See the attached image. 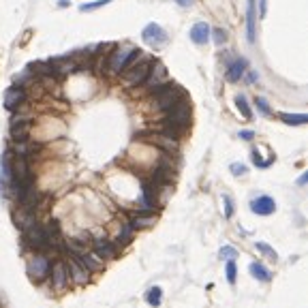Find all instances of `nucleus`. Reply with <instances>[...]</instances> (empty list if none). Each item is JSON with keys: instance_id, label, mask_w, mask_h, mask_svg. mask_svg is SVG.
<instances>
[{"instance_id": "nucleus-19", "label": "nucleus", "mask_w": 308, "mask_h": 308, "mask_svg": "<svg viewBox=\"0 0 308 308\" xmlns=\"http://www.w3.org/2000/svg\"><path fill=\"white\" fill-rule=\"evenodd\" d=\"M11 171H13V178L11 180H26L30 178V163L26 157H15L11 161Z\"/></svg>"}, {"instance_id": "nucleus-45", "label": "nucleus", "mask_w": 308, "mask_h": 308, "mask_svg": "<svg viewBox=\"0 0 308 308\" xmlns=\"http://www.w3.org/2000/svg\"><path fill=\"white\" fill-rule=\"evenodd\" d=\"M306 180H308V174H304L300 180H297V184H300V186H304V184H306Z\"/></svg>"}, {"instance_id": "nucleus-8", "label": "nucleus", "mask_w": 308, "mask_h": 308, "mask_svg": "<svg viewBox=\"0 0 308 308\" xmlns=\"http://www.w3.org/2000/svg\"><path fill=\"white\" fill-rule=\"evenodd\" d=\"M141 39L146 41L148 45H152L154 49H161V47H165L167 45V32H165V28H163L161 24L150 22L146 28L141 30Z\"/></svg>"}, {"instance_id": "nucleus-35", "label": "nucleus", "mask_w": 308, "mask_h": 308, "mask_svg": "<svg viewBox=\"0 0 308 308\" xmlns=\"http://www.w3.org/2000/svg\"><path fill=\"white\" fill-rule=\"evenodd\" d=\"M225 272H227V280L233 285L235 278H238V268H235V261H233V259L227 261V268H225Z\"/></svg>"}, {"instance_id": "nucleus-30", "label": "nucleus", "mask_w": 308, "mask_h": 308, "mask_svg": "<svg viewBox=\"0 0 308 308\" xmlns=\"http://www.w3.org/2000/svg\"><path fill=\"white\" fill-rule=\"evenodd\" d=\"M34 81H37L34 73H30V69H26V71H22V73L15 77V86H20V88H28V86L34 84Z\"/></svg>"}, {"instance_id": "nucleus-41", "label": "nucleus", "mask_w": 308, "mask_h": 308, "mask_svg": "<svg viewBox=\"0 0 308 308\" xmlns=\"http://www.w3.org/2000/svg\"><path fill=\"white\" fill-rule=\"evenodd\" d=\"M266 13H268V0H259V17L261 20L266 17Z\"/></svg>"}, {"instance_id": "nucleus-4", "label": "nucleus", "mask_w": 308, "mask_h": 308, "mask_svg": "<svg viewBox=\"0 0 308 308\" xmlns=\"http://www.w3.org/2000/svg\"><path fill=\"white\" fill-rule=\"evenodd\" d=\"M163 124H169L180 133H184L191 126V101L186 96H182L174 107H169L165 116H163Z\"/></svg>"}, {"instance_id": "nucleus-33", "label": "nucleus", "mask_w": 308, "mask_h": 308, "mask_svg": "<svg viewBox=\"0 0 308 308\" xmlns=\"http://www.w3.org/2000/svg\"><path fill=\"white\" fill-rule=\"evenodd\" d=\"M255 105H257V110H259L261 116H266V118H272V116H274V112H272L270 103L266 101L264 96H255Z\"/></svg>"}, {"instance_id": "nucleus-36", "label": "nucleus", "mask_w": 308, "mask_h": 308, "mask_svg": "<svg viewBox=\"0 0 308 308\" xmlns=\"http://www.w3.org/2000/svg\"><path fill=\"white\" fill-rule=\"evenodd\" d=\"M255 246H257V250H261V252H264V255H268L270 259H274V261L278 259V255H276V250H274V248H270V246H268V244H266V242H257V244H255Z\"/></svg>"}, {"instance_id": "nucleus-42", "label": "nucleus", "mask_w": 308, "mask_h": 308, "mask_svg": "<svg viewBox=\"0 0 308 308\" xmlns=\"http://www.w3.org/2000/svg\"><path fill=\"white\" fill-rule=\"evenodd\" d=\"M240 139L250 141V139H255V133H252V131H240Z\"/></svg>"}, {"instance_id": "nucleus-26", "label": "nucleus", "mask_w": 308, "mask_h": 308, "mask_svg": "<svg viewBox=\"0 0 308 308\" xmlns=\"http://www.w3.org/2000/svg\"><path fill=\"white\" fill-rule=\"evenodd\" d=\"M135 238V229L131 227V223H124L120 227V233H118V240H116V246H126L131 244Z\"/></svg>"}, {"instance_id": "nucleus-1", "label": "nucleus", "mask_w": 308, "mask_h": 308, "mask_svg": "<svg viewBox=\"0 0 308 308\" xmlns=\"http://www.w3.org/2000/svg\"><path fill=\"white\" fill-rule=\"evenodd\" d=\"M141 54L143 52L139 47H135V45H114L103 58V69H105L107 77H118L126 67L133 65Z\"/></svg>"}, {"instance_id": "nucleus-10", "label": "nucleus", "mask_w": 308, "mask_h": 308, "mask_svg": "<svg viewBox=\"0 0 308 308\" xmlns=\"http://www.w3.org/2000/svg\"><path fill=\"white\" fill-rule=\"evenodd\" d=\"M49 259L43 255V252H37L30 261H28V274L34 280H43L45 276H49Z\"/></svg>"}, {"instance_id": "nucleus-7", "label": "nucleus", "mask_w": 308, "mask_h": 308, "mask_svg": "<svg viewBox=\"0 0 308 308\" xmlns=\"http://www.w3.org/2000/svg\"><path fill=\"white\" fill-rule=\"evenodd\" d=\"M137 139L148 141V143H152V146H159V148H163V150L169 152V154H171V152L178 154V150H180L178 139H176V137H169V135L161 133V131H157V133H139Z\"/></svg>"}, {"instance_id": "nucleus-34", "label": "nucleus", "mask_w": 308, "mask_h": 308, "mask_svg": "<svg viewBox=\"0 0 308 308\" xmlns=\"http://www.w3.org/2000/svg\"><path fill=\"white\" fill-rule=\"evenodd\" d=\"M146 302H148L150 306H159V304H161V287H152V289H148Z\"/></svg>"}, {"instance_id": "nucleus-25", "label": "nucleus", "mask_w": 308, "mask_h": 308, "mask_svg": "<svg viewBox=\"0 0 308 308\" xmlns=\"http://www.w3.org/2000/svg\"><path fill=\"white\" fill-rule=\"evenodd\" d=\"M39 148H41L39 143H32V141L26 139V141H15L13 152H15V157H26V159H28L30 154H34V152H37Z\"/></svg>"}, {"instance_id": "nucleus-13", "label": "nucleus", "mask_w": 308, "mask_h": 308, "mask_svg": "<svg viewBox=\"0 0 308 308\" xmlns=\"http://www.w3.org/2000/svg\"><path fill=\"white\" fill-rule=\"evenodd\" d=\"M49 62H52V75L54 77H69L77 71V65L69 56H62V58L49 60Z\"/></svg>"}, {"instance_id": "nucleus-20", "label": "nucleus", "mask_w": 308, "mask_h": 308, "mask_svg": "<svg viewBox=\"0 0 308 308\" xmlns=\"http://www.w3.org/2000/svg\"><path fill=\"white\" fill-rule=\"evenodd\" d=\"M73 259H77V261H79V266H84L88 272H98V270H103V268H105L103 259H98V257L94 255V252H90V250L81 252V255L73 257Z\"/></svg>"}, {"instance_id": "nucleus-39", "label": "nucleus", "mask_w": 308, "mask_h": 308, "mask_svg": "<svg viewBox=\"0 0 308 308\" xmlns=\"http://www.w3.org/2000/svg\"><path fill=\"white\" fill-rule=\"evenodd\" d=\"M221 257H225V259H233V257H238V250H235L233 246H223V248H221Z\"/></svg>"}, {"instance_id": "nucleus-31", "label": "nucleus", "mask_w": 308, "mask_h": 308, "mask_svg": "<svg viewBox=\"0 0 308 308\" xmlns=\"http://www.w3.org/2000/svg\"><path fill=\"white\" fill-rule=\"evenodd\" d=\"M210 39L214 41V45L223 47V45L227 43V30H223V28H210Z\"/></svg>"}, {"instance_id": "nucleus-16", "label": "nucleus", "mask_w": 308, "mask_h": 308, "mask_svg": "<svg viewBox=\"0 0 308 308\" xmlns=\"http://www.w3.org/2000/svg\"><path fill=\"white\" fill-rule=\"evenodd\" d=\"M92 252L98 259H116L118 257V246L112 244L110 240L98 238V240L92 242Z\"/></svg>"}, {"instance_id": "nucleus-44", "label": "nucleus", "mask_w": 308, "mask_h": 308, "mask_svg": "<svg viewBox=\"0 0 308 308\" xmlns=\"http://www.w3.org/2000/svg\"><path fill=\"white\" fill-rule=\"evenodd\" d=\"M58 7H60V9H67V7H71V0H58Z\"/></svg>"}, {"instance_id": "nucleus-29", "label": "nucleus", "mask_w": 308, "mask_h": 308, "mask_svg": "<svg viewBox=\"0 0 308 308\" xmlns=\"http://www.w3.org/2000/svg\"><path fill=\"white\" fill-rule=\"evenodd\" d=\"M248 270H250V274L255 276L257 280H264V283H268V280H272V274H270V270L261 266L259 261H252V264L248 266Z\"/></svg>"}, {"instance_id": "nucleus-12", "label": "nucleus", "mask_w": 308, "mask_h": 308, "mask_svg": "<svg viewBox=\"0 0 308 308\" xmlns=\"http://www.w3.org/2000/svg\"><path fill=\"white\" fill-rule=\"evenodd\" d=\"M49 272H52V287L56 289V291H62V289L69 285V270H67V264L56 261L54 266H49Z\"/></svg>"}, {"instance_id": "nucleus-2", "label": "nucleus", "mask_w": 308, "mask_h": 308, "mask_svg": "<svg viewBox=\"0 0 308 308\" xmlns=\"http://www.w3.org/2000/svg\"><path fill=\"white\" fill-rule=\"evenodd\" d=\"M182 96H186L184 90L180 88V86H176L174 81L169 79V81H165V84L152 88V92L148 94V105H150L152 112L165 114L169 107H174Z\"/></svg>"}, {"instance_id": "nucleus-40", "label": "nucleus", "mask_w": 308, "mask_h": 308, "mask_svg": "<svg viewBox=\"0 0 308 308\" xmlns=\"http://www.w3.org/2000/svg\"><path fill=\"white\" fill-rule=\"evenodd\" d=\"M244 79H246L248 81V84H255V81L259 79V75H257V71H244Z\"/></svg>"}, {"instance_id": "nucleus-17", "label": "nucleus", "mask_w": 308, "mask_h": 308, "mask_svg": "<svg viewBox=\"0 0 308 308\" xmlns=\"http://www.w3.org/2000/svg\"><path fill=\"white\" fill-rule=\"evenodd\" d=\"M250 210L255 214H259V216H270V214H274V210H276V201L272 197H268V195H261V197H257V199H252L250 201Z\"/></svg>"}, {"instance_id": "nucleus-3", "label": "nucleus", "mask_w": 308, "mask_h": 308, "mask_svg": "<svg viewBox=\"0 0 308 308\" xmlns=\"http://www.w3.org/2000/svg\"><path fill=\"white\" fill-rule=\"evenodd\" d=\"M152 60L154 58H146L141 54V56L133 62V65H129L124 71L118 77H120V84L124 88H129V90H135V88H139L143 84V79L148 77V71H150V65H152Z\"/></svg>"}, {"instance_id": "nucleus-43", "label": "nucleus", "mask_w": 308, "mask_h": 308, "mask_svg": "<svg viewBox=\"0 0 308 308\" xmlns=\"http://www.w3.org/2000/svg\"><path fill=\"white\" fill-rule=\"evenodd\" d=\"M174 3H178L180 7H191V5L195 3V0H174Z\"/></svg>"}, {"instance_id": "nucleus-24", "label": "nucleus", "mask_w": 308, "mask_h": 308, "mask_svg": "<svg viewBox=\"0 0 308 308\" xmlns=\"http://www.w3.org/2000/svg\"><path fill=\"white\" fill-rule=\"evenodd\" d=\"M32 124L30 122H22V124H13L11 126V139L13 141H26L30 137Z\"/></svg>"}, {"instance_id": "nucleus-9", "label": "nucleus", "mask_w": 308, "mask_h": 308, "mask_svg": "<svg viewBox=\"0 0 308 308\" xmlns=\"http://www.w3.org/2000/svg\"><path fill=\"white\" fill-rule=\"evenodd\" d=\"M248 69V60L246 58H227L225 60V79L231 81V84H235V81H240L244 77V71Z\"/></svg>"}, {"instance_id": "nucleus-32", "label": "nucleus", "mask_w": 308, "mask_h": 308, "mask_svg": "<svg viewBox=\"0 0 308 308\" xmlns=\"http://www.w3.org/2000/svg\"><path fill=\"white\" fill-rule=\"evenodd\" d=\"M114 3V0H94V3H84V5H79V11L81 13H90V11H96V9H101L105 5H110Z\"/></svg>"}, {"instance_id": "nucleus-14", "label": "nucleus", "mask_w": 308, "mask_h": 308, "mask_svg": "<svg viewBox=\"0 0 308 308\" xmlns=\"http://www.w3.org/2000/svg\"><path fill=\"white\" fill-rule=\"evenodd\" d=\"M246 39L250 45L257 41V0H248L246 5Z\"/></svg>"}, {"instance_id": "nucleus-15", "label": "nucleus", "mask_w": 308, "mask_h": 308, "mask_svg": "<svg viewBox=\"0 0 308 308\" xmlns=\"http://www.w3.org/2000/svg\"><path fill=\"white\" fill-rule=\"evenodd\" d=\"M11 161H13V152L5 150V154L0 157V186H3V191H7L9 184H11V178H13Z\"/></svg>"}, {"instance_id": "nucleus-38", "label": "nucleus", "mask_w": 308, "mask_h": 308, "mask_svg": "<svg viewBox=\"0 0 308 308\" xmlns=\"http://www.w3.org/2000/svg\"><path fill=\"white\" fill-rule=\"evenodd\" d=\"M223 201H225V216H227V219H231V216H233V201H231V197L225 195Z\"/></svg>"}, {"instance_id": "nucleus-37", "label": "nucleus", "mask_w": 308, "mask_h": 308, "mask_svg": "<svg viewBox=\"0 0 308 308\" xmlns=\"http://www.w3.org/2000/svg\"><path fill=\"white\" fill-rule=\"evenodd\" d=\"M229 169H231V174H233V176H246V171H248L246 165H242V163H231V167H229Z\"/></svg>"}, {"instance_id": "nucleus-6", "label": "nucleus", "mask_w": 308, "mask_h": 308, "mask_svg": "<svg viewBox=\"0 0 308 308\" xmlns=\"http://www.w3.org/2000/svg\"><path fill=\"white\" fill-rule=\"evenodd\" d=\"M165 81H169V75H167V67L163 65L161 60H152V65H150V71H148V77L143 79V94H150L152 92V88L154 86H161V84H165Z\"/></svg>"}, {"instance_id": "nucleus-18", "label": "nucleus", "mask_w": 308, "mask_h": 308, "mask_svg": "<svg viewBox=\"0 0 308 308\" xmlns=\"http://www.w3.org/2000/svg\"><path fill=\"white\" fill-rule=\"evenodd\" d=\"M67 270H69V278L73 280L75 285H86L88 280H90V272L84 268V266H79V261L71 257L69 259V264H67Z\"/></svg>"}, {"instance_id": "nucleus-5", "label": "nucleus", "mask_w": 308, "mask_h": 308, "mask_svg": "<svg viewBox=\"0 0 308 308\" xmlns=\"http://www.w3.org/2000/svg\"><path fill=\"white\" fill-rule=\"evenodd\" d=\"M24 242L28 244V246H32L34 250H47V248H52V235L39 223L24 231Z\"/></svg>"}, {"instance_id": "nucleus-23", "label": "nucleus", "mask_w": 308, "mask_h": 308, "mask_svg": "<svg viewBox=\"0 0 308 308\" xmlns=\"http://www.w3.org/2000/svg\"><path fill=\"white\" fill-rule=\"evenodd\" d=\"M129 223H131L133 229H148L157 223V216H154L152 212H139V214H135Z\"/></svg>"}, {"instance_id": "nucleus-22", "label": "nucleus", "mask_w": 308, "mask_h": 308, "mask_svg": "<svg viewBox=\"0 0 308 308\" xmlns=\"http://www.w3.org/2000/svg\"><path fill=\"white\" fill-rule=\"evenodd\" d=\"M15 225L20 227L22 231H26V229H30L32 225H37V216H34V212H30V210H17L15 212Z\"/></svg>"}, {"instance_id": "nucleus-21", "label": "nucleus", "mask_w": 308, "mask_h": 308, "mask_svg": "<svg viewBox=\"0 0 308 308\" xmlns=\"http://www.w3.org/2000/svg\"><path fill=\"white\" fill-rule=\"evenodd\" d=\"M191 41L195 45H206L210 41V24L208 22H197L191 28Z\"/></svg>"}, {"instance_id": "nucleus-27", "label": "nucleus", "mask_w": 308, "mask_h": 308, "mask_svg": "<svg viewBox=\"0 0 308 308\" xmlns=\"http://www.w3.org/2000/svg\"><path fill=\"white\" fill-rule=\"evenodd\" d=\"M235 107H238V112H240V116L244 118V120H250L252 118V110H250V105H248V98H246V94H235Z\"/></svg>"}, {"instance_id": "nucleus-28", "label": "nucleus", "mask_w": 308, "mask_h": 308, "mask_svg": "<svg viewBox=\"0 0 308 308\" xmlns=\"http://www.w3.org/2000/svg\"><path fill=\"white\" fill-rule=\"evenodd\" d=\"M278 120H283L285 124H291V126H300L308 122V116L306 114H287V112H280L278 114Z\"/></svg>"}, {"instance_id": "nucleus-11", "label": "nucleus", "mask_w": 308, "mask_h": 308, "mask_svg": "<svg viewBox=\"0 0 308 308\" xmlns=\"http://www.w3.org/2000/svg\"><path fill=\"white\" fill-rule=\"evenodd\" d=\"M28 101V92H26V88H20V86H11V88H7V92H5V107H7V112H15L17 107H20L22 103Z\"/></svg>"}]
</instances>
